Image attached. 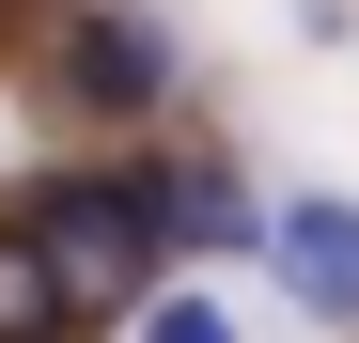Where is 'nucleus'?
I'll return each mask as SVG.
<instances>
[{
  "mask_svg": "<svg viewBox=\"0 0 359 343\" xmlns=\"http://www.w3.org/2000/svg\"><path fill=\"white\" fill-rule=\"evenodd\" d=\"M16 218L47 234V265H63L79 328H109V312L156 281V250H172V234H156V172H63V188H32Z\"/></svg>",
  "mask_w": 359,
  "mask_h": 343,
  "instance_id": "nucleus-1",
  "label": "nucleus"
},
{
  "mask_svg": "<svg viewBox=\"0 0 359 343\" xmlns=\"http://www.w3.org/2000/svg\"><path fill=\"white\" fill-rule=\"evenodd\" d=\"M250 250L281 265V297L313 312V328H359V203H281Z\"/></svg>",
  "mask_w": 359,
  "mask_h": 343,
  "instance_id": "nucleus-2",
  "label": "nucleus"
},
{
  "mask_svg": "<svg viewBox=\"0 0 359 343\" xmlns=\"http://www.w3.org/2000/svg\"><path fill=\"white\" fill-rule=\"evenodd\" d=\"M172 94V47L141 16H79L63 31V109H156Z\"/></svg>",
  "mask_w": 359,
  "mask_h": 343,
  "instance_id": "nucleus-3",
  "label": "nucleus"
},
{
  "mask_svg": "<svg viewBox=\"0 0 359 343\" xmlns=\"http://www.w3.org/2000/svg\"><path fill=\"white\" fill-rule=\"evenodd\" d=\"M156 234L172 250H250L266 218H250V188H234L219 156H188V172H156Z\"/></svg>",
  "mask_w": 359,
  "mask_h": 343,
  "instance_id": "nucleus-4",
  "label": "nucleus"
},
{
  "mask_svg": "<svg viewBox=\"0 0 359 343\" xmlns=\"http://www.w3.org/2000/svg\"><path fill=\"white\" fill-rule=\"evenodd\" d=\"M0 343H79V297H63L32 218H0Z\"/></svg>",
  "mask_w": 359,
  "mask_h": 343,
  "instance_id": "nucleus-5",
  "label": "nucleus"
},
{
  "mask_svg": "<svg viewBox=\"0 0 359 343\" xmlns=\"http://www.w3.org/2000/svg\"><path fill=\"white\" fill-rule=\"evenodd\" d=\"M141 343H234V312H219V297H156V312H141Z\"/></svg>",
  "mask_w": 359,
  "mask_h": 343,
  "instance_id": "nucleus-6",
  "label": "nucleus"
},
{
  "mask_svg": "<svg viewBox=\"0 0 359 343\" xmlns=\"http://www.w3.org/2000/svg\"><path fill=\"white\" fill-rule=\"evenodd\" d=\"M0 16H16V0H0Z\"/></svg>",
  "mask_w": 359,
  "mask_h": 343,
  "instance_id": "nucleus-7",
  "label": "nucleus"
}]
</instances>
